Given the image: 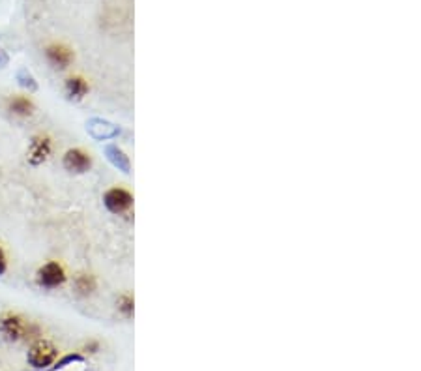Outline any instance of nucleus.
<instances>
[{
	"label": "nucleus",
	"instance_id": "obj_1",
	"mask_svg": "<svg viewBox=\"0 0 421 371\" xmlns=\"http://www.w3.org/2000/svg\"><path fill=\"white\" fill-rule=\"evenodd\" d=\"M0 336L11 343H17L23 340H38L42 338V332H40V326L26 319L25 315L17 311H4L0 315Z\"/></svg>",
	"mask_w": 421,
	"mask_h": 371
},
{
	"label": "nucleus",
	"instance_id": "obj_2",
	"mask_svg": "<svg viewBox=\"0 0 421 371\" xmlns=\"http://www.w3.org/2000/svg\"><path fill=\"white\" fill-rule=\"evenodd\" d=\"M58 360V347L47 338H38L32 341L28 355H26V362L28 366L34 370H45V367L52 366Z\"/></svg>",
	"mask_w": 421,
	"mask_h": 371
},
{
	"label": "nucleus",
	"instance_id": "obj_3",
	"mask_svg": "<svg viewBox=\"0 0 421 371\" xmlns=\"http://www.w3.org/2000/svg\"><path fill=\"white\" fill-rule=\"evenodd\" d=\"M68 282V270L60 261H47L45 265L38 268L36 283L38 287L52 291V289L62 287Z\"/></svg>",
	"mask_w": 421,
	"mask_h": 371
},
{
	"label": "nucleus",
	"instance_id": "obj_4",
	"mask_svg": "<svg viewBox=\"0 0 421 371\" xmlns=\"http://www.w3.org/2000/svg\"><path fill=\"white\" fill-rule=\"evenodd\" d=\"M52 147L55 145H52V137L49 133H38L32 137L30 147L26 152V160L32 167H40L52 156Z\"/></svg>",
	"mask_w": 421,
	"mask_h": 371
},
{
	"label": "nucleus",
	"instance_id": "obj_5",
	"mask_svg": "<svg viewBox=\"0 0 421 371\" xmlns=\"http://www.w3.org/2000/svg\"><path fill=\"white\" fill-rule=\"evenodd\" d=\"M45 55V60L49 62L52 70H58V72H64V70H68L69 66L75 60V52L69 45L62 42H52L49 43L43 51Z\"/></svg>",
	"mask_w": 421,
	"mask_h": 371
},
{
	"label": "nucleus",
	"instance_id": "obj_6",
	"mask_svg": "<svg viewBox=\"0 0 421 371\" xmlns=\"http://www.w3.org/2000/svg\"><path fill=\"white\" fill-rule=\"evenodd\" d=\"M62 165L68 173H73V175L89 173L94 165L92 154L84 150V148H79V147L69 148V150H66V154H64Z\"/></svg>",
	"mask_w": 421,
	"mask_h": 371
},
{
	"label": "nucleus",
	"instance_id": "obj_7",
	"mask_svg": "<svg viewBox=\"0 0 421 371\" xmlns=\"http://www.w3.org/2000/svg\"><path fill=\"white\" fill-rule=\"evenodd\" d=\"M103 204L111 214H125V212H130L131 206H133V195L125 188L115 186V188L105 192Z\"/></svg>",
	"mask_w": 421,
	"mask_h": 371
},
{
	"label": "nucleus",
	"instance_id": "obj_8",
	"mask_svg": "<svg viewBox=\"0 0 421 371\" xmlns=\"http://www.w3.org/2000/svg\"><path fill=\"white\" fill-rule=\"evenodd\" d=\"M6 109L17 118H28L36 113V104L30 96L26 94H13L6 99Z\"/></svg>",
	"mask_w": 421,
	"mask_h": 371
},
{
	"label": "nucleus",
	"instance_id": "obj_9",
	"mask_svg": "<svg viewBox=\"0 0 421 371\" xmlns=\"http://www.w3.org/2000/svg\"><path fill=\"white\" fill-rule=\"evenodd\" d=\"M64 92L68 96V99L72 101H81L84 96L90 92V83L89 79H84L83 75H69L66 81H64Z\"/></svg>",
	"mask_w": 421,
	"mask_h": 371
},
{
	"label": "nucleus",
	"instance_id": "obj_10",
	"mask_svg": "<svg viewBox=\"0 0 421 371\" xmlns=\"http://www.w3.org/2000/svg\"><path fill=\"white\" fill-rule=\"evenodd\" d=\"M73 289L79 297H92L98 291V277L90 272H79L73 277Z\"/></svg>",
	"mask_w": 421,
	"mask_h": 371
},
{
	"label": "nucleus",
	"instance_id": "obj_11",
	"mask_svg": "<svg viewBox=\"0 0 421 371\" xmlns=\"http://www.w3.org/2000/svg\"><path fill=\"white\" fill-rule=\"evenodd\" d=\"M107 156H109V160L113 162V165L115 167H118L120 171H124V173H130V157L125 156L124 150L118 147H109L107 148Z\"/></svg>",
	"mask_w": 421,
	"mask_h": 371
},
{
	"label": "nucleus",
	"instance_id": "obj_12",
	"mask_svg": "<svg viewBox=\"0 0 421 371\" xmlns=\"http://www.w3.org/2000/svg\"><path fill=\"white\" fill-rule=\"evenodd\" d=\"M133 304H135V300H133L131 294H122L116 300V308H118V311L124 315L125 319H131L133 317Z\"/></svg>",
	"mask_w": 421,
	"mask_h": 371
},
{
	"label": "nucleus",
	"instance_id": "obj_13",
	"mask_svg": "<svg viewBox=\"0 0 421 371\" xmlns=\"http://www.w3.org/2000/svg\"><path fill=\"white\" fill-rule=\"evenodd\" d=\"M8 267H10L8 251H6V248L0 244V276H4V274L8 272Z\"/></svg>",
	"mask_w": 421,
	"mask_h": 371
}]
</instances>
